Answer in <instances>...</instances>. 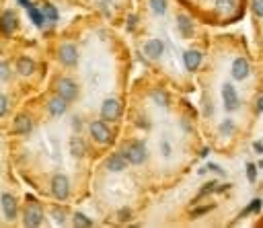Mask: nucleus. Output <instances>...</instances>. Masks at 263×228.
Instances as JSON below:
<instances>
[{"label":"nucleus","instance_id":"393cba45","mask_svg":"<svg viewBox=\"0 0 263 228\" xmlns=\"http://www.w3.org/2000/svg\"><path fill=\"white\" fill-rule=\"evenodd\" d=\"M216 8H218V13H233L234 10V0H216Z\"/></svg>","mask_w":263,"mask_h":228},{"label":"nucleus","instance_id":"6ab92c4d","mask_svg":"<svg viewBox=\"0 0 263 228\" xmlns=\"http://www.w3.org/2000/svg\"><path fill=\"white\" fill-rule=\"evenodd\" d=\"M72 224L76 228H90V226H93V220H90L88 216L83 214V212H74L72 214Z\"/></svg>","mask_w":263,"mask_h":228},{"label":"nucleus","instance_id":"ea45409f","mask_svg":"<svg viewBox=\"0 0 263 228\" xmlns=\"http://www.w3.org/2000/svg\"><path fill=\"white\" fill-rule=\"evenodd\" d=\"M21 4H23V6H29L31 2H29V0H21Z\"/></svg>","mask_w":263,"mask_h":228},{"label":"nucleus","instance_id":"f3484780","mask_svg":"<svg viewBox=\"0 0 263 228\" xmlns=\"http://www.w3.org/2000/svg\"><path fill=\"white\" fill-rule=\"evenodd\" d=\"M17 23H19V19L13 10H4L2 17H0V29L4 33H13L17 29Z\"/></svg>","mask_w":263,"mask_h":228},{"label":"nucleus","instance_id":"b1692460","mask_svg":"<svg viewBox=\"0 0 263 228\" xmlns=\"http://www.w3.org/2000/svg\"><path fill=\"white\" fill-rule=\"evenodd\" d=\"M52 216H54V220L56 224H64L66 222V216H68V210L64 206H52Z\"/></svg>","mask_w":263,"mask_h":228},{"label":"nucleus","instance_id":"c85d7f7f","mask_svg":"<svg viewBox=\"0 0 263 228\" xmlns=\"http://www.w3.org/2000/svg\"><path fill=\"white\" fill-rule=\"evenodd\" d=\"M247 179H249V183H255V179H257V167L253 163L247 165Z\"/></svg>","mask_w":263,"mask_h":228},{"label":"nucleus","instance_id":"412c9836","mask_svg":"<svg viewBox=\"0 0 263 228\" xmlns=\"http://www.w3.org/2000/svg\"><path fill=\"white\" fill-rule=\"evenodd\" d=\"M41 10H43L45 21H50V23H56V21H58V10H56V6H54V4L43 2V4H41Z\"/></svg>","mask_w":263,"mask_h":228},{"label":"nucleus","instance_id":"4c0bfd02","mask_svg":"<svg viewBox=\"0 0 263 228\" xmlns=\"http://www.w3.org/2000/svg\"><path fill=\"white\" fill-rule=\"evenodd\" d=\"M253 148H255L257 152H263V144H261V142H255V144H253Z\"/></svg>","mask_w":263,"mask_h":228},{"label":"nucleus","instance_id":"9b49d317","mask_svg":"<svg viewBox=\"0 0 263 228\" xmlns=\"http://www.w3.org/2000/svg\"><path fill=\"white\" fill-rule=\"evenodd\" d=\"M68 101L66 99H62L60 95H56V97H52L50 101H48V113L52 117H62L64 113L68 111Z\"/></svg>","mask_w":263,"mask_h":228},{"label":"nucleus","instance_id":"1a4fd4ad","mask_svg":"<svg viewBox=\"0 0 263 228\" xmlns=\"http://www.w3.org/2000/svg\"><path fill=\"white\" fill-rule=\"evenodd\" d=\"M128 165H130V161H128V156L123 154V150H121V152H113V154L107 158V163H105V167H107L109 173H121V171L128 169Z\"/></svg>","mask_w":263,"mask_h":228},{"label":"nucleus","instance_id":"f8f14e48","mask_svg":"<svg viewBox=\"0 0 263 228\" xmlns=\"http://www.w3.org/2000/svg\"><path fill=\"white\" fill-rule=\"evenodd\" d=\"M33 130V121L27 113H19V115L13 119V132L19 136H27Z\"/></svg>","mask_w":263,"mask_h":228},{"label":"nucleus","instance_id":"a878e982","mask_svg":"<svg viewBox=\"0 0 263 228\" xmlns=\"http://www.w3.org/2000/svg\"><path fill=\"white\" fill-rule=\"evenodd\" d=\"M148 2H150L152 13H156V15H165L167 13V0H148Z\"/></svg>","mask_w":263,"mask_h":228},{"label":"nucleus","instance_id":"ddd939ff","mask_svg":"<svg viewBox=\"0 0 263 228\" xmlns=\"http://www.w3.org/2000/svg\"><path fill=\"white\" fill-rule=\"evenodd\" d=\"M144 54L148 56L150 60H158L161 56L165 54V43L161 39H148L144 43Z\"/></svg>","mask_w":263,"mask_h":228},{"label":"nucleus","instance_id":"c756f323","mask_svg":"<svg viewBox=\"0 0 263 228\" xmlns=\"http://www.w3.org/2000/svg\"><path fill=\"white\" fill-rule=\"evenodd\" d=\"M251 8H253L255 17H263V0H251Z\"/></svg>","mask_w":263,"mask_h":228},{"label":"nucleus","instance_id":"0eeeda50","mask_svg":"<svg viewBox=\"0 0 263 228\" xmlns=\"http://www.w3.org/2000/svg\"><path fill=\"white\" fill-rule=\"evenodd\" d=\"M58 60L64 68H74L78 64V50L72 43H62L58 48Z\"/></svg>","mask_w":263,"mask_h":228},{"label":"nucleus","instance_id":"2f4dec72","mask_svg":"<svg viewBox=\"0 0 263 228\" xmlns=\"http://www.w3.org/2000/svg\"><path fill=\"white\" fill-rule=\"evenodd\" d=\"M119 222H128L130 218H132V210H128V208H123V210H119Z\"/></svg>","mask_w":263,"mask_h":228},{"label":"nucleus","instance_id":"f257e3e1","mask_svg":"<svg viewBox=\"0 0 263 228\" xmlns=\"http://www.w3.org/2000/svg\"><path fill=\"white\" fill-rule=\"evenodd\" d=\"M88 134H90V138H93L97 144L107 146V144H111V142H113V132L109 130L107 121L103 119V117L88 123Z\"/></svg>","mask_w":263,"mask_h":228},{"label":"nucleus","instance_id":"2eb2a0df","mask_svg":"<svg viewBox=\"0 0 263 228\" xmlns=\"http://www.w3.org/2000/svg\"><path fill=\"white\" fill-rule=\"evenodd\" d=\"M249 62L245 60V58H236L234 62H233V70H231V74H233V78L234 81H243V78H247L249 76Z\"/></svg>","mask_w":263,"mask_h":228},{"label":"nucleus","instance_id":"20e7f679","mask_svg":"<svg viewBox=\"0 0 263 228\" xmlns=\"http://www.w3.org/2000/svg\"><path fill=\"white\" fill-rule=\"evenodd\" d=\"M123 154L128 156L130 165H142L148 158V150H146L144 142H140V140H132V142L125 144L123 146Z\"/></svg>","mask_w":263,"mask_h":228},{"label":"nucleus","instance_id":"5701e85b","mask_svg":"<svg viewBox=\"0 0 263 228\" xmlns=\"http://www.w3.org/2000/svg\"><path fill=\"white\" fill-rule=\"evenodd\" d=\"M29 8V17H31V21L35 23L37 27H43V23H45V17H43V10H39V8H35V6H27Z\"/></svg>","mask_w":263,"mask_h":228},{"label":"nucleus","instance_id":"a211bd4d","mask_svg":"<svg viewBox=\"0 0 263 228\" xmlns=\"http://www.w3.org/2000/svg\"><path fill=\"white\" fill-rule=\"evenodd\" d=\"M35 62H33V58H27V56H21V58L17 60V72L21 76H33V72H35Z\"/></svg>","mask_w":263,"mask_h":228},{"label":"nucleus","instance_id":"7c9ffc66","mask_svg":"<svg viewBox=\"0 0 263 228\" xmlns=\"http://www.w3.org/2000/svg\"><path fill=\"white\" fill-rule=\"evenodd\" d=\"M6 113H8V99H6V95L0 93V117H4Z\"/></svg>","mask_w":263,"mask_h":228},{"label":"nucleus","instance_id":"4be33fe9","mask_svg":"<svg viewBox=\"0 0 263 228\" xmlns=\"http://www.w3.org/2000/svg\"><path fill=\"white\" fill-rule=\"evenodd\" d=\"M150 97H152V101L156 105H161V107H167L169 105V95L165 93V90H161V88H154L152 93H150Z\"/></svg>","mask_w":263,"mask_h":228},{"label":"nucleus","instance_id":"4468645a","mask_svg":"<svg viewBox=\"0 0 263 228\" xmlns=\"http://www.w3.org/2000/svg\"><path fill=\"white\" fill-rule=\"evenodd\" d=\"M183 64H185V68L189 72H196L200 64H202V52L198 50H187L185 54H183Z\"/></svg>","mask_w":263,"mask_h":228},{"label":"nucleus","instance_id":"58836bf2","mask_svg":"<svg viewBox=\"0 0 263 228\" xmlns=\"http://www.w3.org/2000/svg\"><path fill=\"white\" fill-rule=\"evenodd\" d=\"M257 111H263V97L257 101Z\"/></svg>","mask_w":263,"mask_h":228},{"label":"nucleus","instance_id":"f704fd0d","mask_svg":"<svg viewBox=\"0 0 263 228\" xmlns=\"http://www.w3.org/2000/svg\"><path fill=\"white\" fill-rule=\"evenodd\" d=\"M136 21H138V17L132 15V17L128 19V29H134V27H136Z\"/></svg>","mask_w":263,"mask_h":228},{"label":"nucleus","instance_id":"7ed1b4c3","mask_svg":"<svg viewBox=\"0 0 263 228\" xmlns=\"http://www.w3.org/2000/svg\"><path fill=\"white\" fill-rule=\"evenodd\" d=\"M50 189H52V196L60 201H66L70 198V179L62 173H56L50 181Z\"/></svg>","mask_w":263,"mask_h":228},{"label":"nucleus","instance_id":"c9c22d12","mask_svg":"<svg viewBox=\"0 0 263 228\" xmlns=\"http://www.w3.org/2000/svg\"><path fill=\"white\" fill-rule=\"evenodd\" d=\"M208 210H212V206H208V208H200V210H196V212H193V216H200V214H205V212H208Z\"/></svg>","mask_w":263,"mask_h":228},{"label":"nucleus","instance_id":"bb28decb","mask_svg":"<svg viewBox=\"0 0 263 228\" xmlns=\"http://www.w3.org/2000/svg\"><path fill=\"white\" fill-rule=\"evenodd\" d=\"M10 74H13V70H10V66L6 62H0V81H8Z\"/></svg>","mask_w":263,"mask_h":228},{"label":"nucleus","instance_id":"aec40b11","mask_svg":"<svg viewBox=\"0 0 263 228\" xmlns=\"http://www.w3.org/2000/svg\"><path fill=\"white\" fill-rule=\"evenodd\" d=\"M177 25H179V31H181L185 37H189V35H191L193 25H191V19H189V17L179 15V17H177Z\"/></svg>","mask_w":263,"mask_h":228},{"label":"nucleus","instance_id":"9d476101","mask_svg":"<svg viewBox=\"0 0 263 228\" xmlns=\"http://www.w3.org/2000/svg\"><path fill=\"white\" fill-rule=\"evenodd\" d=\"M222 103H224L226 111L238 109V95H236V90H234V86L231 83L222 85Z\"/></svg>","mask_w":263,"mask_h":228},{"label":"nucleus","instance_id":"72a5a7b5","mask_svg":"<svg viewBox=\"0 0 263 228\" xmlns=\"http://www.w3.org/2000/svg\"><path fill=\"white\" fill-rule=\"evenodd\" d=\"M220 132H222V134H228V132H233V121H224V123L220 125Z\"/></svg>","mask_w":263,"mask_h":228},{"label":"nucleus","instance_id":"dca6fc26","mask_svg":"<svg viewBox=\"0 0 263 228\" xmlns=\"http://www.w3.org/2000/svg\"><path fill=\"white\" fill-rule=\"evenodd\" d=\"M68 146H70V154H72L74 158H83V156L87 154V150H88V148H87V142L83 140V136H72V138H70V144H68Z\"/></svg>","mask_w":263,"mask_h":228},{"label":"nucleus","instance_id":"6e6552de","mask_svg":"<svg viewBox=\"0 0 263 228\" xmlns=\"http://www.w3.org/2000/svg\"><path fill=\"white\" fill-rule=\"evenodd\" d=\"M0 206H2V212L6 216V220H15L17 214H19V203H17V198L13 193H0Z\"/></svg>","mask_w":263,"mask_h":228},{"label":"nucleus","instance_id":"cd10ccee","mask_svg":"<svg viewBox=\"0 0 263 228\" xmlns=\"http://www.w3.org/2000/svg\"><path fill=\"white\" fill-rule=\"evenodd\" d=\"M259 210H261V200H253V201H251L249 206L243 210L241 216H247V214H251V212H259Z\"/></svg>","mask_w":263,"mask_h":228},{"label":"nucleus","instance_id":"e433bc0d","mask_svg":"<svg viewBox=\"0 0 263 228\" xmlns=\"http://www.w3.org/2000/svg\"><path fill=\"white\" fill-rule=\"evenodd\" d=\"M97 4L103 8H109V0H97Z\"/></svg>","mask_w":263,"mask_h":228},{"label":"nucleus","instance_id":"39448f33","mask_svg":"<svg viewBox=\"0 0 263 228\" xmlns=\"http://www.w3.org/2000/svg\"><path fill=\"white\" fill-rule=\"evenodd\" d=\"M123 113V107H121V101L116 99V97H109L103 101L101 105V117L105 121H117Z\"/></svg>","mask_w":263,"mask_h":228},{"label":"nucleus","instance_id":"423d86ee","mask_svg":"<svg viewBox=\"0 0 263 228\" xmlns=\"http://www.w3.org/2000/svg\"><path fill=\"white\" fill-rule=\"evenodd\" d=\"M56 95H60L62 99H66L68 103H72V101L78 97V85L72 81V78H58L56 81Z\"/></svg>","mask_w":263,"mask_h":228},{"label":"nucleus","instance_id":"473e14b6","mask_svg":"<svg viewBox=\"0 0 263 228\" xmlns=\"http://www.w3.org/2000/svg\"><path fill=\"white\" fill-rule=\"evenodd\" d=\"M161 150H163V156H167V158L171 156V146H169V142H165V140L161 142Z\"/></svg>","mask_w":263,"mask_h":228},{"label":"nucleus","instance_id":"f03ea898","mask_svg":"<svg viewBox=\"0 0 263 228\" xmlns=\"http://www.w3.org/2000/svg\"><path fill=\"white\" fill-rule=\"evenodd\" d=\"M41 222H43V208H41V203L37 200L29 198L25 210H23V224H25L27 228H37V226H41Z\"/></svg>","mask_w":263,"mask_h":228}]
</instances>
